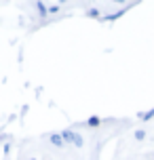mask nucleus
Here are the masks:
<instances>
[{
  "instance_id": "nucleus-1",
  "label": "nucleus",
  "mask_w": 154,
  "mask_h": 160,
  "mask_svg": "<svg viewBox=\"0 0 154 160\" xmlns=\"http://www.w3.org/2000/svg\"><path fill=\"white\" fill-rule=\"evenodd\" d=\"M51 141H53V143H57V145L61 143V139H59V137H57V135H55V137H51Z\"/></svg>"
}]
</instances>
